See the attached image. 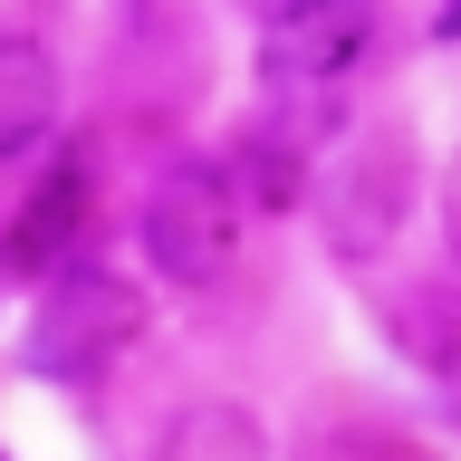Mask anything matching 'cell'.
<instances>
[{"label":"cell","instance_id":"cell-1","mask_svg":"<svg viewBox=\"0 0 461 461\" xmlns=\"http://www.w3.org/2000/svg\"><path fill=\"white\" fill-rule=\"evenodd\" d=\"M413 135L403 125H356V135L317 144L308 164V202H317V230L346 269H366L375 250H394L403 212H413Z\"/></svg>","mask_w":461,"mask_h":461},{"label":"cell","instance_id":"cell-2","mask_svg":"<svg viewBox=\"0 0 461 461\" xmlns=\"http://www.w3.org/2000/svg\"><path fill=\"white\" fill-rule=\"evenodd\" d=\"M240 230H250V212H240L230 173L212 154L164 164L144 183V202H135V250H144V269L164 288H221L230 259H240Z\"/></svg>","mask_w":461,"mask_h":461},{"label":"cell","instance_id":"cell-3","mask_svg":"<svg viewBox=\"0 0 461 461\" xmlns=\"http://www.w3.org/2000/svg\"><path fill=\"white\" fill-rule=\"evenodd\" d=\"M135 327H144L135 288L115 269H96V259H68V269H49V288H39V308L20 327V366L49 375V384H96L135 346Z\"/></svg>","mask_w":461,"mask_h":461},{"label":"cell","instance_id":"cell-4","mask_svg":"<svg viewBox=\"0 0 461 461\" xmlns=\"http://www.w3.org/2000/svg\"><path fill=\"white\" fill-rule=\"evenodd\" d=\"M375 39V0H259V77L279 106L337 96Z\"/></svg>","mask_w":461,"mask_h":461},{"label":"cell","instance_id":"cell-5","mask_svg":"<svg viewBox=\"0 0 461 461\" xmlns=\"http://www.w3.org/2000/svg\"><path fill=\"white\" fill-rule=\"evenodd\" d=\"M86 202H96V173H86V144H77V154H58V164L29 183V202L10 212V230H0V259L29 269V279L68 269V250H77V230H86Z\"/></svg>","mask_w":461,"mask_h":461},{"label":"cell","instance_id":"cell-6","mask_svg":"<svg viewBox=\"0 0 461 461\" xmlns=\"http://www.w3.org/2000/svg\"><path fill=\"white\" fill-rule=\"evenodd\" d=\"M58 106H68V77H58L49 39L29 29H0V164H20L58 135Z\"/></svg>","mask_w":461,"mask_h":461},{"label":"cell","instance_id":"cell-7","mask_svg":"<svg viewBox=\"0 0 461 461\" xmlns=\"http://www.w3.org/2000/svg\"><path fill=\"white\" fill-rule=\"evenodd\" d=\"M154 461H269V423H259L250 403H230V394H202V403H183L164 423Z\"/></svg>","mask_w":461,"mask_h":461},{"label":"cell","instance_id":"cell-8","mask_svg":"<svg viewBox=\"0 0 461 461\" xmlns=\"http://www.w3.org/2000/svg\"><path fill=\"white\" fill-rule=\"evenodd\" d=\"M442 240H452V269H461V144H452V164H442Z\"/></svg>","mask_w":461,"mask_h":461},{"label":"cell","instance_id":"cell-9","mask_svg":"<svg viewBox=\"0 0 461 461\" xmlns=\"http://www.w3.org/2000/svg\"><path fill=\"white\" fill-rule=\"evenodd\" d=\"M432 39H442V49H461V0H432Z\"/></svg>","mask_w":461,"mask_h":461},{"label":"cell","instance_id":"cell-10","mask_svg":"<svg viewBox=\"0 0 461 461\" xmlns=\"http://www.w3.org/2000/svg\"><path fill=\"white\" fill-rule=\"evenodd\" d=\"M0 461H10V452H0Z\"/></svg>","mask_w":461,"mask_h":461}]
</instances>
